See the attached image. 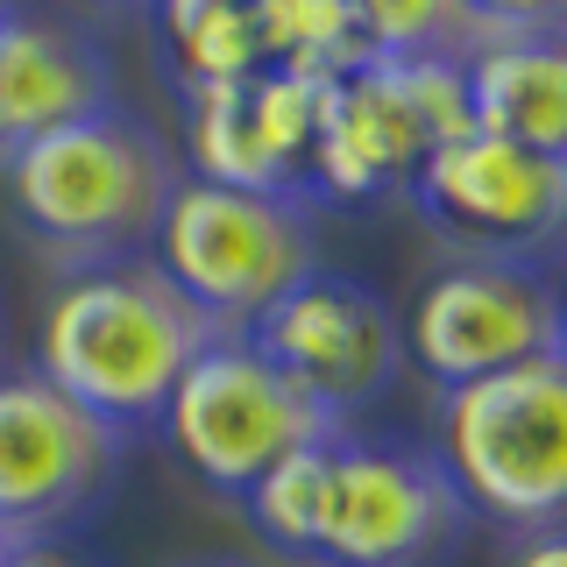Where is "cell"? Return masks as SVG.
Wrapping results in <instances>:
<instances>
[{
  "label": "cell",
  "mask_w": 567,
  "mask_h": 567,
  "mask_svg": "<svg viewBox=\"0 0 567 567\" xmlns=\"http://www.w3.org/2000/svg\"><path fill=\"white\" fill-rule=\"evenodd\" d=\"M128 440L71 404L35 369H0V554L50 546L58 532L93 518L114 489Z\"/></svg>",
  "instance_id": "8"
},
{
  "label": "cell",
  "mask_w": 567,
  "mask_h": 567,
  "mask_svg": "<svg viewBox=\"0 0 567 567\" xmlns=\"http://www.w3.org/2000/svg\"><path fill=\"white\" fill-rule=\"evenodd\" d=\"M0 369H8V306H0Z\"/></svg>",
  "instance_id": "20"
},
{
  "label": "cell",
  "mask_w": 567,
  "mask_h": 567,
  "mask_svg": "<svg viewBox=\"0 0 567 567\" xmlns=\"http://www.w3.org/2000/svg\"><path fill=\"white\" fill-rule=\"evenodd\" d=\"M468 525V504L447 483L433 447L398 440H333L327 496H319L312 560L327 567H425Z\"/></svg>",
  "instance_id": "9"
},
{
  "label": "cell",
  "mask_w": 567,
  "mask_h": 567,
  "mask_svg": "<svg viewBox=\"0 0 567 567\" xmlns=\"http://www.w3.org/2000/svg\"><path fill=\"white\" fill-rule=\"evenodd\" d=\"M150 256L213 319V333H248L298 277L319 270L312 199L185 177L164 206V227H156Z\"/></svg>",
  "instance_id": "4"
},
{
  "label": "cell",
  "mask_w": 567,
  "mask_h": 567,
  "mask_svg": "<svg viewBox=\"0 0 567 567\" xmlns=\"http://www.w3.org/2000/svg\"><path fill=\"white\" fill-rule=\"evenodd\" d=\"M475 135L567 156V14L560 8H468L461 35Z\"/></svg>",
  "instance_id": "11"
},
{
  "label": "cell",
  "mask_w": 567,
  "mask_h": 567,
  "mask_svg": "<svg viewBox=\"0 0 567 567\" xmlns=\"http://www.w3.org/2000/svg\"><path fill=\"white\" fill-rule=\"evenodd\" d=\"M0 567H79V560L58 554V546H8V554H0Z\"/></svg>",
  "instance_id": "19"
},
{
  "label": "cell",
  "mask_w": 567,
  "mask_h": 567,
  "mask_svg": "<svg viewBox=\"0 0 567 567\" xmlns=\"http://www.w3.org/2000/svg\"><path fill=\"white\" fill-rule=\"evenodd\" d=\"M440 468L461 504L518 539L554 532L567 504V354L440 390Z\"/></svg>",
  "instance_id": "3"
},
{
  "label": "cell",
  "mask_w": 567,
  "mask_h": 567,
  "mask_svg": "<svg viewBox=\"0 0 567 567\" xmlns=\"http://www.w3.org/2000/svg\"><path fill=\"white\" fill-rule=\"evenodd\" d=\"M398 333L404 362L440 390L567 354L554 270H518V262H440L412 291V312L398 319Z\"/></svg>",
  "instance_id": "7"
},
{
  "label": "cell",
  "mask_w": 567,
  "mask_h": 567,
  "mask_svg": "<svg viewBox=\"0 0 567 567\" xmlns=\"http://www.w3.org/2000/svg\"><path fill=\"white\" fill-rule=\"evenodd\" d=\"M213 341V319L156 270V256H128L58 277L35 333V377L128 440L164 419L177 377Z\"/></svg>",
  "instance_id": "1"
},
{
  "label": "cell",
  "mask_w": 567,
  "mask_h": 567,
  "mask_svg": "<svg viewBox=\"0 0 567 567\" xmlns=\"http://www.w3.org/2000/svg\"><path fill=\"white\" fill-rule=\"evenodd\" d=\"M270 362L291 377L333 425L362 419L377 398H390V383L404 377V333L398 306L362 277L341 270H312L277 298L270 312L248 327Z\"/></svg>",
  "instance_id": "10"
},
{
  "label": "cell",
  "mask_w": 567,
  "mask_h": 567,
  "mask_svg": "<svg viewBox=\"0 0 567 567\" xmlns=\"http://www.w3.org/2000/svg\"><path fill=\"white\" fill-rule=\"evenodd\" d=\"M156 425L171 433L177 461H185L192 475H206L213 489H227V496H241L270 461L348 433V425H333L248 333H220V341L177 377Z\"/></svg>",
  "instance_id": "5"
},
{
  "label": "cell",
  "mask_w": 567,
  "mask_h": 567,
  "mask_svg": "<svg viewBox=\"0 0 567 567\" xmlns=\"http://www.w3.org/2000/svg\"><path fill=\"white\" fill-rule=\"evenodd\" d=\"M262 58L306 79H348L369 64V35L354 0H262L256 8Z\"/></svg>",
  "instance_id": "14"
},
{
  "label": "cell",
  "mask_w": 567,
  "mask_h": 567,
  "mask_svg": "<svg viewBox=\"0 0 567 567\" xmlns=\"http://www.w3.org/2000/svg\"><path fill=\"white\" fill-rule=\"evenodd\" d=\"M419 164H425V135L390 100L377 64H362V71L327 85L319 121H312V150H306V192L312 199H377V192L404 185Z\"/></svg>",
  "instance_id": "13"
},
{
  "label": "cell",
  "mask_w": 567,
  "mask_h": 567,
  "mask_svg": "<svg viewBox=\"0 0 567 567\" xmlns=\"http://www.w3.org/2000/svg\"><path fill=\"white\" fill-rule=\"evenodd\" d=\"M199 567H241V560H199Z\"/></svg>",
  "instance_id": "21"
},
{
  "label": "cell",
  "mask_w": 567,
  "mask_h": 567,
  "mask_svg": "<svg viewBox=\"0 0 567 567\" xmlns=\"http://www.w3.org/2000/svg\"><path fill=\"white\" fill-rule=\"evenodd\" d=\"M114 106V58L85 22L0 8V156Z\"/></svg>",
  "instance_id": "12"
},
{
  "label": "cell",
  "mask_w": 567,
  "mask_h": 567,
  "mask_svg": "<svg viewBox=\"0 0 567 567\" xmlns=\"http://www.w3.org/2000/svg\"><path fill=\"white\" fill-rule=\"evenodd\" d=\"M327 461H333V440H319V447H298V454L270 461V468L241 489L248 525H256L270 546H284V554H298V560H312L319 496H327Z\"/></svg>",
  "instance_id": "16"
},
{
  "label": "cell",
  "mask_w": 567,
  "mask_h": 567,
  "mask_svg": "<svg viewBox=\"0 0 567 567\" xmlns=\"http://www.w3.org/2000/svg\"><path fill=\"white\" fill-rule=\"evenodd\" d=\"M164 43H171V64H177V85H185V93L192 85H227V79L270 71L256 8H227V0H171Z\"/></svg>",
  "instance_id": "15"
},
{
  "label": "cell",
  "mask_w": 567,
  "mask_h": 567,
  "mask_svg": "<svg viewBox=\"0 0 567 567\" xmlns=\"http://www.w3.org/2000/svg\"><path fill=\"white\" fill-rule=\"evenodd\" d=\"M0 171H8V199L22 213L29 241L64 277L150 256L171 192L185 185L171 135L121 100L22 142L14 156H0Z\"/></svg>",
  "instance_id": "2"
},
{
  "label": "cell",
  "mask_w": 567,
  "mask_h": 567,
  "mask_svg": "<svg viewBox=\"0 0 567 567\" xmlns=\"http://www.w3.org/2000/svg\"><path fill=\"white\" fill-rule=\"evenodd\" d=\"M511 567H567V539H560V525H554V532H532Z\"/></svg>",
  "instance_id": "18"
},
{
  "label": "cell",
  "mask_w": 567,
  "mask_h": 567,
  "mask_svg": "<svg viewBox=\"0 0 567 567\" xmlns=\"http://www.w3.org/2000/svg\"><path fill=\"white\" fill-rule=\"evenodd\" d=\"M404 192L425 213V227L454 248V262L554 270L567 227V156L518 150L504 135H461L425 156L404 177Z\"/></svg>",
  "instance_id": "6"
},
{
  "label": "cell",
  "mask_w": 567,
  "mask_h": 567,
  "mask_svg": "<svg viewBox=\"0 0 567 567\" xmlns=\"http://www.w3.org/2000/svg\"><path fill=\"white\" fill-rule=\"evenodd\" d=\"M369 64H377V79L390 85V100L412 114V128L425 135V156L461 142V135H475L461 58H369Z\"/></svg>",
  "instance_id": "17"
}]
</instances>
